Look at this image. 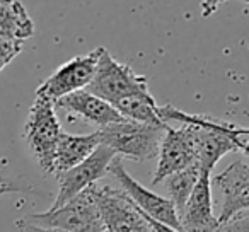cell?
<instances>
[{"mask_svg": "<svg viewBox=\"0 0 249 232\" xmlns=\"http://www.w3.org/2000/svg\"><path fill=\"white\" fill-rule=\"evenodd\" d=\"M159 116L166 123L178 122L191 126L196 145V162L201 171L208 173L215 169L217 162L225 154L241 150L242 139L249 135V128H242L234 123L218 122L205 114L184 113L171 104L159 106Z\"/></svg>", "mask_w": 249, "mask_h": 232, "instance_id": "6da1fadb", "label": "cell"}, {"mask_svg": "<svg viewBox=\"0 0 249 232\" xmlns=\"http://www.w3.org/2000/svg\"><path fill=\"white\" fill-rule=\"evenodd\" d=\"M167 123H145L123 118L99 128L101 143L111 147L120 157L149 161L159 154V145Z\"/></svg>", "mask_w": 249, "mask_h": 232, "instance_id": "7a4b0ae2", "label": "cell"}, {"mask_svg": "<svg viewBox=\"0 0 249 232\" xmlns=\"http://www.w3.org/2000/svg\"><path fill=\"white\" fill-rule=\"evenodd\" d=\"M62 132L55 103L45 96H36L26 120L24 139L41 169L50 174H55V152Z\"/></svg>", "mask_w": 249, "mask_h": 232, "instance_id": "3957f363", "label": "cell"}, {"mask_svg": "<svg viewBox=\"0 0 249 232\" xmlns=\"http://www.w3.org/2000/svg\"><path fill=\"white\" fill-rule=\"evenodd\" d=\"M22 220L45 227L62 229L67 232H104L99 208L94 200L92 186L60 207H52L45 214L26 215Z\"/></svg>", "mask_w": 249, "mask_h": 232, "instance_id": "277c9868", "label": "cell"}, {"mask_svg": "<svg viewBox=\"0 0 249 232\" xmlns=\"http://www.w3.org/2000/svg\"><path fill=\"white\" fill-rule=\"evenodd\" d=\"M86 89L111 104L126 96L149 92L145 77L133 72L132 67L120 63L104 46H101L96 72Z\"/></svg>", "mask_w": 249, "mask_h": 232, "instance_id": "5b68a950", "label": "cell"}, {"mask_svg": "<svg viewBox=\"0 0 249 232\" xmlns=\"http://www.w3.org/2000/svg\"><path fill=\"white\" fill-rule=\"evenodd\" d=\"M92 193L104 232H154L145 214L123 190L94 184Z\"/></svg>", "mask_w": 249, "mask_h": 232, "instance_id": "8992f818", "label": "cell"}, {"mask_svg": "<svg viewBox=\"0 0 249 232\" xmlns=\"http://www.w3.org/2000/svg\"><path fill=\"white\" fill-rule=\"evenodd\" d=\"M116 156L118 154L111 147L99 143L97 149L87 159H84L82 162L70 167V169L56 174L60 181V188L52 207H60L65 201L72 200L73 196L82 193L84 190L94 186L104 174L109 173V166Z\"/></svg>", "mask_w": 249, "mask_h": 232, "instance_id": "52a82bcc", "label": "cell"}, {"mask_svg": "<svg viewBox=\"0 0 249 232\" xmlns=\"http://www.w3.org/2000/svg\"><path fill=\"white\" fill-rule=\"evenodd\" d=\"M109 174H113V176L116 178L118 183L123 188V191L132 198L133 203L139 205L140 210H143L147 215H150V217L156 218V220L162 222V224L183 231L179 214H178L173 201H171L169 198L160 196V195L147 190V188L143 186V184H140L135 178L130 176L128 171L124 169L123 157H120V156L114 157V161L109 166Z\"/></svg>", "mask_w": 249, "mask_h": 232, "instance_id": "ba28073f", "label": "cell"}, {"mask_svg": "<svg viewBox=\"0 0 249 232\" xmlns=\"http://www.w3.org/2000/svg\"><path fill=\"white\" fill-rule=\"evenodd\" d=\"M99 53L101 46L87 55L70 58L38 87L36 96H45L52 99L53 103H56L60 97L67 96V94L86 89L92 80L94 72H96Z\"/></svg>", "mask_w": 249, "mask_h": 232, "instance_id": "9c48e42d", "label": "cell"}, {"mask_svg": "<svg viewBox=\"0 0 249 232\" xmlns=\"http://www.w3.org/2000/svg\"><path fill=\"white\" fill-rule=\"evenodd\" d=\"M157 156H159V162L154 173L152 184L162 183L169 174L196 162V145H195L191 126L181 123L179 128H173L167 123Z\"/></svg>", "mask_w": 249, "mask_h": 232, "instance_id": "30bf717a", "label": "cell"}, {"mask_svg": "<svg viewBox=\"0 0 249 232\" xmlns=\"http://www.w3.org/2000/svg\"><path fill=\"white\" fill-rule=\"evenodd\" d=\"M212 186L222 193V208L218 222L225 224L229 218L249 210V164L235 161L212 179Z\"/></svg>", "mask_w": 249, "mask_h": 232, "instance_id": "8fae6325", "label": "cell"}, {"mask_svg": "<svg viewBox=\"0 0 249 232\" xmlns=\"http://www.w3.org/2000/svg\"><path fill=\"white\" fill-rule=\"evenodd\" d=\"M183 232H217L220 227L218 217L213 214L212 198V173L201 171L198 183L188 200L186 207L179 214Z\"/></svg>", "mask_w": 249, "mask_h": 232, "instance_id": "7c38bea8", "label": "cell"}, {"mask_svg": "<svg viewBox=\"0 0 249 232\" xmlns=\"http://www.w3.org/2000/svg\"><path fill=\"white\" fill-rule=\"evenodd\" d=\"M55 106L62 107V109L69 111L72 114H77L80 118L97 125L99 128L124 118L113 104L87 89L75 90V92H70L67 96L60 97L55 103Z\"/></svg>", "mask_w": 249, "mask_h": 232, "instance_id": "4fadbf2b", "label": "cell"}, {"mask_svg": "<svg viewBox=\"0 0 249 232\" xmlns=\"http://www.w3.org/2000/svg\"><path fill=\"white\" fill-rule=\"evenodd\" d=\"M99 143V132L89 133V135H70L62 132L55 152V174L82 162L97 149Z\"/></svg>", "mask_w": 249, "mask_h": 232, "instance_id": "5bb4252c", "label": "cell"}, {"mask_svg": "<svg viewBox=\"0 0 249 232\" xmlns=\"http://www.w3.org/2000/svg\"><path fill=\"white\" fill-rule=\"evenodd\" d=\"M35 35V24L19 0H0V38L24 43Z\"/></svg>", "mask_w": 249, "mask_h": 232, "instance_id": "9a60e30c", "label": "cell"}, {"mask_svg": "<svg viewBox=\"0 0 249 232\" xmlns=\"http://www.w3.org/2000/svg\"><path fill=\"white\" fill-rule=\"evenodd\" d=\"M200 174H201L200 166H198V162H195L191 166L184 167V169H179L176 173L169 174L164 179L167 193H169V200L174 203L178 214H181L183 208L186 207L188 200H190L191 193L195 190V184L198 183Z\"/></svg>", "mask_w": 249, "mask_h": 232, "instance_id": "2e32d148", "label": "cell"}, {"mask_svg": "<svg viewBox=\"0 0 249 232\" xmlns=\"http://www.w3.org/2000/svg\"><path fill=\"white\" fill-rule=\"evenodd\" d=\"M113 106L123 114L124 118L145 123H159V125L166 123L159 116V106L156 104V99L150 92L126 96L123 99L116 101Z\"/></svg>", "mask_w": 249, "mask_h": 232, "instance_id": "e0dca14e", "label": "cell"}, {"mask_svg": "<svg viewBox=\"0 0 249 232\" xmlns=\"http://www.w3.org/2000/svg\"><path fill=\"white\" fill-rule=\"evenodd\" d=\"M21 50H22V41L0 38V72L21 53Z\"/></svg>", "mask_w": 249, "mask_h": 232, "instance_id": "ac0fdd59", "label": "cell"}, {"mask_svg": "<svg viewBox=\"0 0 249 232\" xmlns=\"http://www.w3.org/2000/svg\"><path fill=\"white\" fill-rule=\"evenodd\" d=\"M9 193H35V188L31 184L24 183L22 179L0 176V196Z\"/></svg>", "mask_w": 249, "mask_h": 232, "instance_id": "d6986e66", "label": "cell"}, {"mask_svg": "<svg viewBox=\"0 0 249 232\" xmlns=\"http://www.w3.org/2000/svg\"><path fill=\"white\" fill-rule=\"evenodd\" d=\"M220 227L229 229V231H234V232H249V210L234 215L225 224H222Z\"/></svg>", "mask_w": 249, "mask_h": 232, "instance_id": "ffe728a7", "label": "cell"}, {"mask_svg": "<svg viewBox=\"0 0 249 232\" xmlns=\"http://www.w3.org/2000/svg\"><path fill=\"white\" fill-rule=\"evenodd\" d=\"M16 227L21 232H67L62 229H55V227H45V225H38V224H31V222H26L22 218L16 220Z\"/></svg>", "mask_w": 249, "mask_h": 232, "instance_id": "44dd1931", "label": "cell"}, {"mask_svg": "<svg viewBox=\"0 0 249 232\" xmlns=\"http://www.w3.org/2000/svg\"><path fill=\"white\" fill-rule=\"evenodd\" d=\"M224 2H227V0H201V16L203 18H210L212 14L217 12V9Z\"/></svg>", "mask_w": 249, "mask_h": 232, "instance_id": "7402d4cb", "label": "cell"}, {"mask_svg": "<svg viewBox=\"0 0 249 232\" xmlns=\"http://www.w3.org/2000/svg\"><path fill=\"white\" fill-rule=\"evenodd\" d=\"M143 214H145V212H143ZM145 217L149 218V222H150V225H152L154 232H183V231H179V229H174V227H171V225H166V224H162V222L156 220V218H152L150 215H147V214H145Z\"/></svg>", "mask_w": 249, "mask_h": 232, "instance_id": "603a6c76", "label": "cell"}, {"mask_svg": "<svg viewBox=\"0 0 249 232\" xmlns=\"http://www.w3.org/2000/svg\"><path fill=\"white\" fill-rule=\"evenodd\" d=\"M217 232H234V231H229V229H224V227H218Z\"/></svg>", "mask_w": 249, "mask_h": 232, "instance_id": "cb8c5ba5", "label": "cell"}, {"mask_svg": "<svg viewBox=\"0 0 249 232\" xmlns=\"http://www.w3.org/2000/svg\"><path fill=\"white\" fill-rule=\"evenodd\" d=\"M246 2H248V4H249V0H246Z\"/></svg>", "mask_w": 249, "mask_h": 232, "instance_id": "d4e9b609", "label": "cell"}]
</instances>
